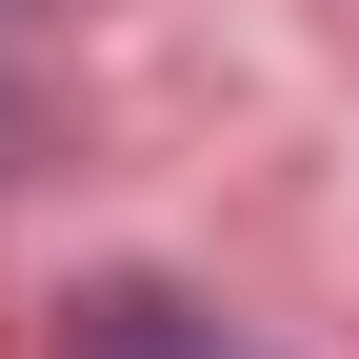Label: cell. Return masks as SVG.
Segmentation results:
<instances>
[{"label":"cell","mask_w":359,"mask_h":359,"mask_svg":"<svg viewBox=\"0 0 359 359\" xmlns=\"http://www.w3.org/2000/svg\"><path fill=\"white\" fill-rule=\"evenodd\" d=\"M60 359H240V339H219L180 280H100V299H60Z\"/></svg>","instance_id":"1"}]
</instances>
